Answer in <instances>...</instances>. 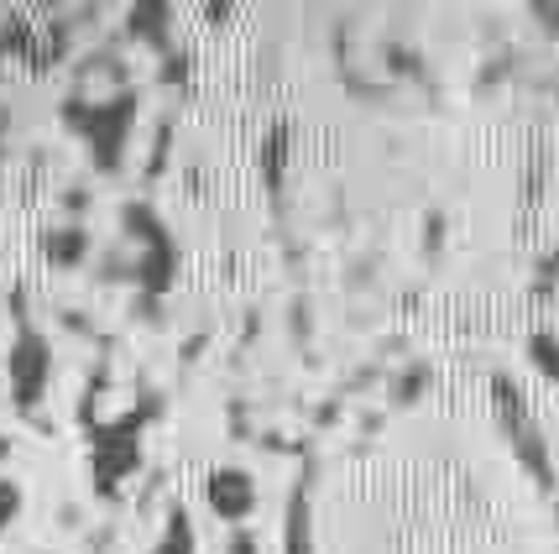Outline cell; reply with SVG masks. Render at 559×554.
I'll return each instance as SVG.
<instances>
[{
	"mask_svg": "<svg viewBox=\"0 0 559 554\" xmlns=\"http://www.w3.org/2000/svg\"><path fill=\"white\" fill-rule=\"evenodd\" d=\"M63 121L90 142L99 168H121V152H126V137H131V121H136V99L116 90V95H99V99H84L73 95L63 105Z\"/></svg>",
	"mask_w": 559,
	"mask_h": 554,
	"instance_id": "obj_1",
	"label": "cell"
},
{
	"mask_svg": "<svg viewBox=\"0 0 559 554\" xmlns=\"http://www.w3.org/2000/svg\"><path fill=\"white\" fill-rule=\"evenodd\" d=\"M48 377H52L48 340L37 335V330H22L16 345H11V398H16V409L22 413L37 409L48 398Z\"/></svg>",
	"mask_w": 559,
	"mask_h": 554,
	"instance_id": "obj_2",
	"label": "cell"
},
{
	"mask_svg": "<svg viewBox=\"0 0 559 554\" xmlns=\"http://www.w3.org/2000/svg\"><path fill=\"white\" fill-rule=\"evenodd\" d=\"M204 503L219 523H246L257 512V476L246 465H219L215 476L204 482Z\"/></svg>",
	"mask_w": 559,
	"mask_h": 554,
	"instance_id": "obj_3",
	"label": "cell"
},
{
	"mask_svg": "<svg viewBox=\"0 0 559 554\" xmlns=\"http://www.w3.org/2000/svg\"><path fill=\"white\" fill-rule=\"evenodd\" d=\"M199 544H194V523H189V512H178L173 507L168 512V523H163V533L152 539V550L146 554H194Z\"/></svg>",
	"mask_w": 559,
	"mask_h": 554,
	"instance_id": "obj_4",
	"label": "cell"
},
{
	"mask_svg": "<svg viewBox=\"0 0 559 554\" xmlns=\"http://www.w3.org/2000/svg\"><path fill=\"white\" fill-rule=\"evenodd\" d=\"M43 251H48V262L73 267V262H84V251H90V236H84V225H63V231H52L48 241H43Z\"/></svg>",
	"mask_w": 559,
	"mask_h": 554,
	"instance_id": "obj_5",
	"label": "cell"
},
{
	"mask_svg": "<svg viewBox=\"0 0 559 554\" xmlns=\"http://www.w3.org/2000/svg\"><path fill=\"white\" fill-rule=\"evenodd\" d=\"M288 554H309V507H304V492L293 497V512H288Z\"/></svg>",
	"mask_w": 559,
	"mask_h": 554,
	"instance_id": "obj_6",
	"label": "cell"
},
{
	"mask_svg": "<svg viewBox=\"0 0 559 554\" xmlns=\"http://www.w3.org/2000/svg\"><path fill=\"white\" fill-rule=\"evenodd\" d=\"M16 512H22V486L0 476V539H5V529L16 523Z\"/></svg>",
	"mask_w": 559,
	"mask_h": 554,
	"instance_id": "obj_7",
	"label": "cell"
},
{
	"mask_svg": "<svg viewBox=\"0 0 559 554\" xmlns=\"http://www.w3.org/2000/svg\"><path fill=\"white\" fill-rule=\"evenodd\" d=\"M225 554H262V550H257V539H251V533H236V539H230V550H225Z\"/></svg>",
	"mask_w": 559,
	"mask_h": 554,
	"instance_id": "obj_8",
	"label": "cell"
},
{
	"mask_svg": "<svg viewBox=\"0 0 559 554\" xmlns=\"http://www.w3.org/2000/svg\"><path fill=\"white\" fill-rule=\"evenodd\" d=\"M0 142H5V105H0Z\"/></svg>",
	"mask_w": 559,
	"mask_h": 554,
	"instance_id": "obj_9",
	"label": "cell"
}]
</instances>
